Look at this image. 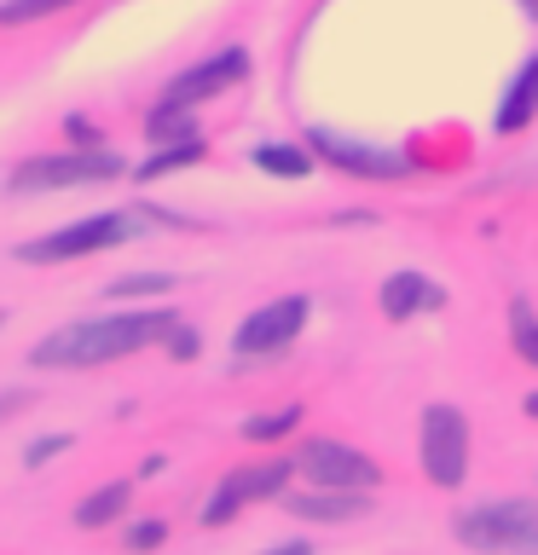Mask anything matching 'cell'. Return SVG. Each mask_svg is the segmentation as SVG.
<instances>
[{"label": "cell", "instance_id": "obj_1", "mask_svg": "<svg viewBox=\"0 0 538 555\" xmlns=\"http://www.w3.org/2000/svg\"><path fill=\"white\" fill-rule=\"evenodd\" d=\"M180 324L174 312H116V319H81L64 324L59 336L35 341L29 364L59 371V364H104V359H128L151 341H168V330Z\"/></svg>", "mask_w": 538, "mask_h": 555}, {"label": "cell", "instance_id": "obj_2", "mask_svg": "<svg viewBox=\"0 0 538 555\" xmlns=\"http://www.w3.org/2000/svg\"><path fill=\"white\" fill-rule=\"evenodd\" d=\"M458 544L475 555H538V503H475L458 515Z\"/></svg>", "mask_w": 538, "mask_h": 555}, {"label": "cell", "instance_id": "obj_3", "mask_svg": "<svg viewBox=\"0 0 538 555\" xmlns=\"http://www.w3.org/2000/svg\"><path fill=\"white\" fill-rule=\"evenodd\" d=\"M290 475H295V457H272V463H243V468H232V475L215 486V498H208L203 527H226L238 509H249V503H260V498H284Z\"/></svg>", "mask_w": 538, "mask_h": 555}, {"label": "cell", "instance_id": "obj_4", "mask_svg": "<svg viewBox=\"0 0 538 555\" xmlns=\"http://www.w3.org/2000/svg\"><path fill=\"white\" fill-rule=\"evenodd\" d=\"M295 475H307L312 486H324V492H371L382 480V468L342 440H307L295 451Z\"/></svg>", "mask_w": 538, "mask_h": 555}, {"label": "cell", "instance_id": "obj_5", "mask_svg": "<svg viewBox=\"0 0 538 555\" xmlns=\"http://www.w3.org/2000/svg\"><path fill=\"white\" fill-rule=\"evenodd\" d=\"M423 475L434 486H463L469 475V423L458 405H428L423 411Z\"/></svg>", "mask_w": 538, "mask_h": 555}, {"label": "cell", "instance_id": "obj_6", "mask_svg": "<svg viewBox=\"0 0 538 555\" xmlns=\"http://www.w3.org/2000/svg\"><path fill=\"white\" fill-rule=\"evenodd\" d=\"M121 156L116 151H76V156H29L12 173V191H64V185H99L116 180Z\"/></svg>", "mask_w": 538, "mask_h": 555}, {"label": "cell", "instance_id": "obj_7", "mask_svg": "<svg viewBox=\"0 0 538 555\" xmlns=\"http://www.w3.org/2000/svg\"><path fill=\"white\" fill-rule=\"evenodd\" d=\"M133 237V220L128 215H93V220H76L64 232H47L17 249V260L41 267V260H76V255H93V249H116V243Z\"/></svg>", "mask_w": 538, "mask_h": 555}, {"label": "cell", "instance_id": "obj_8", "mask_svg": "<svg viewBox=\"0 0 538 555\" xmlns=\"http://www.w3.org/2000/svg\"><path fill=\"white\" fill-rule=\"evenodd\" d=\"M302 324H307V295H284V301L249 312V319L238 324V341L232 347H238L243 359L278 353V347H290L295 336H302Z\"/></svg>", "mask_w": 538, "mask_h": 555}, {"label": "cell", "instance_id": "obj_9", "mask_svg": "<svg viewBox=\"0 0 538 555\" xmlns=\"http://www.w3.org/2000/svg\"><path fill=\"white\" fill-rule=\"evenodd\" d=\"M312 151L324 156V163H336L347 173H359V180H406L411 163L399 151H376V145H359V139H342V133H324V128H312Z\"/></svg>", "mask_w": 538, "mask_h": 555}, {"label": "cell", "instance_id": "obj_10", "mask_svg": "<svg viewBox=\"0 0 538 555\" xmlns=\"http://www.w3.org/2000/svg\"><path fill=\"white\" fill-rule=\"evenodd\" d=\"M243 76H249V52H243V47H226V52H215V59H203L197 69L174 76V81H168V99L191 111V104H203V99L226 93V87H238Z\"/></svg>", "mask_w": 538, "mask_h": 555}, {"label": "cell", "instance_id": "obj_11", "mask_svg": "<svg viewBox=\"0 0 538 555\" xmlns=\"http://www.w3.org/2000/svg\"><path fill=\"white\" fill-rule=\"evenodd\" d=\"M428 307H446V289L428 284L423 272H394L388 284H382V312H388L394 324H406V319H417V312H428Z\"/></svg>", "mask_w": 538, "mask_h": 555}, {"label": "cell", "instance_id": "obj_12", "mask_svg": "<svg viewBox=\"0 0 538 555\" xmlns=\"http://www.w3.org/2000/svg\"><path fill=\"white\" fill-rule=\"evenodd\" d=\"M284 509L302 515V520H354V515L371 509V498H364V492H324V486H312V492H290Z\"/></svg>", "mask_w": 538, "mask_h": 555}, {"label": "cell", "instance_id": "obj_13", "mask_svg": "<svg viewBox=\"0 0 538 555\" xmlns=\"http://www.w3.org/2000/svg\"><path fill=\"white\" fill-rule=\"evenodd\" d=\"M533 116H538V52L521 64V76L510 81V93L498 104V133H521Z\"/></svg>", "mask_w": 538, "mask_h": 555}, {"label": "cell", "instance_id": "obj_14", "mask_svg": "<svg viewBox=\"0 0 538 555\" xmlns=\"http://www.w3.org/2000/svg\"><path fill=\"white\" fill-rule=\"evenodd\" d=\"M128 498H133V486L128 480H116V486H99V492H87L81 503H76V527H111V520L128 509Z\"/></svg>", "mask_w": 538, "mask_h": 555}, {"label": "cell", "instance_id": "obj_15", "mask_svg": "<svg viewBox=\"0 0 538 555\" xmlns=\"http://www.w3.org/2000/svg\"><path fill=\"white\" fill-rule=\"evenodd\" d=\"M145 133H151V139H174V145H180V139H197V121H191L185 104L163 99V104H156V111L145 116Z\"/></svg>", "mask_w": 538, "mask_h": 555}, {"label": "cell", "instance_id": "obj_16", "mask_svg": "<svg viewBox=\"0 0 538 555\" xmlns=\"http://www.w3.org/2000/svg\"><path fill=\"white\" fill-rule=\"evenodd\" d=\"M197 156H203V139H180V145H163L156 156H145V163H139V180H163V173L185 168V163H197Z\"/></svg>", "mask_w": 538, "mask_h": 555}, {"label": "cell", "instance_id": "obj_17", "mask_svg": "<svg viewBox=\"0 0 538 555\" xmlns=\"http://www.w3.org/2000/svg\"><path fill=\"white\" fill-rule=\"evenodd\" d=\"M255 168L284 173V180H302V173L312 168V156H307V151H295V145H260V151H255Z\"/></svg>", "mask_w": 538, "mask_h": 555}, {"label": "cell", "instance_id": "obj_18", "mask_svg": "<svg viewBox=\"0 0 538 555\" xmlns=\"http://www.w3.org/2000/svg\"><path fill=\"white\" fill-rule=\"evenodd\" d=\"M295 423H302V411H295V405H284V411L249 416V423H243V434H249V440H278V434H290Z\"/></svg>", "mask_w": 538, "mask_h": 555}, {"label": "cell", "instance_id": "obj_19", "mask_svg": "<svg viewBox=\"0 0 538 555\" xmlns=\"http://www.w3.org/2000/svg\"><path fill=\"white\" fill-rule=\"evenodd\" d=\"M69 7V0H0V24H29V17H47Z\"/></svg>", "mask_w": 538, "mask_h": 555}, {"label": "cell", "instance_id": "obj_20", "mask_svg": "<svg viewBox=\"0 0 538 555\" xmlns=\"http://www.w3.org/2000/svg\"><path fill=\"white\" fill-rule=\"evenodd\" d=\"M515 353L527 364H538V319L527 312V301H515Z\"/></svg>", "mask_w": 538, "mask_h": 555}, {"label": "cell", "instance_id": "obj_21", "mask_svg": "<svg viewBox=\"0 0 538 555\" xmlns=\"http://www.w3.org/2000/svg\"><path fill=\"white\" fill-rule=\"evenodd\" d=\"M168 284H174V278H163V272H145V278H121L116 295H163Z\"/></svg>", "mask_w": 538, "mask_h": 555}, {"label": "cell", "instance_id": "obj_22", "mask_svg": "<svg viewBox=\"0 0 538 555\" xmlns=\"http://www.w3.org/2000/svg\"><path fill=\"white\" fill-rule=\"evenodd\" d=\"M163 538H168V527H163V520H139V527L128 532V550H156Z\"/></svg>", "mask_w": 538, "mask_h": 555}, {"label": "cell", "instance_id": "obj_23", "mask_svg": "<svg viewBox=\"0 0 538 555\" xmlns=\"http://www.w3.org/2000/svg\"><path fill=\"white\" fill-rule=\"evenodd\" d=\"M59 451H69V434H52V440H35V446L24 451V463H29V468H41L47 457H59Z\"/></svg>", "mask_w": 538, "mask_h": 555}, {"label": "cell", "instance_id": "obj_24", "mask_svg": "<svg viewBox=\"0 0 538 555\" xmlns=\"http://www.w3.org/2000/svg\"><path fill=\"white\" fill-rule=\"evenodd\" d=\"M168 353H174V359H197V330L174 324V330H168Z\"/></svg>", "mask_w": 538, "mask_h": 555}, {"label": "cell", "instance_id": "obj_25", "mask_svg": "<svg viewBox=\"0 0 538 555\" xmlns=\"http://www.w3.org/2000/svg\"><path fill=\"white\" fill-rule=\"evenodd\" d=\"M17 405H29V393H7V399H0V416H7V411H17Z\"/></svg>", "mask_w": 538, "mask_h": 555}, {"label": "cell", "instance_id": "obj_26", "mask_svg": "<svg viewBox=\"0 0 538 555\" xmlns=\"http://www.w3.org/2000/svg\"><path fill=\"white\" fill-rule=\"evenodd\" d=\"M267 555H312L307 544H278V550H267Z\"/></svg>", "mask_w": 538, "mask_h": 555}, {"label": "cell", "instance_id": "obj_27", "mask_svg": "<svg viewBox=\"0 0 538 555\" xmlns=\"http://www.w3.org/2000/svg\"><path fill=\"white\" fill-rule=\"evenodd\" d=\"M527 416H538V393H527Z\"/></svg>", "mask_w": 538, "mask_h": 555}, {"label": "cell", "instance_id": "obj_28", "mask_svg": "<svg viewBox=\"0 0 538 555\" xmlns=\"http://www.w3.org/2000/svg\"><path fill=\"white\" fill-rule=\"evenodd\" d=\"M527 7H533V12H538V0H527Z\"/></svg>", "mask_w": 538, "mask_h": 555}]
</instances>
